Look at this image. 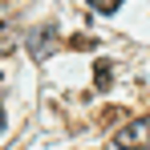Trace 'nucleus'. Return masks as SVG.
<instances>
[{"label":"nucleus","mask_w":150,"mask_h":150,"mask_svg":"<svg viewBox=\"0 0 150 150\" xmlns=\"http://www.w3.org/2000/svg\"><path fill=\"white\" fill-rule=\"evenodd\" d=\"M61 45V37H57V25H37L33 33H28V53L37 57V61H45L53 49Z\"/></svg>","instance_id":"nucleus-1"},{"label":"nucleus","mask_w":150,"mask_h":150,"mask_svg":"<svg viewBox=\"0 0 150 150\" xmlns=\"http://www.w3.org/2000/svg\"><path fill=\"white\" fill-rule=\"evenodd\" d=\"M118 146H122V150H142V146H150V114L126 126L122 134H118Z\"/></svg>","instance_id":"nucleus-2"},{"label":"nucleus","mask_w":150,"mask_h":150,"mask_svg":"<svg viewBox=\"0 0 150 150\" xmlns=\"http://www.w3.org/2000/svg\"><path fill=\"white\" fill-rule=\"evenodd\" d=\"M110 69H114L110 61H98V65H93V81H98V89H110V85H114V73H110Z\"/></svg>","instance_id":"nucleus-3"},{"label":"nucleus","mask_w":150,"mask_h":150,"mask_svg":"<svg viewBox=\"0 0 150 150\" xmlns=\"http://www.w3.org/2000/svg\"><path fill=\"white\" fill-rule=\"evenodd\" d=\"M93 8H98L101 16H114L118 12V0H93Z\"/></svg>","instance_id":"nucleus-4"},{"label":"nucleus","mask_w":150,"mask_h":150,"mask_svg":"<svg viewBox=\"0 0 150 150\" xmlns=\"http://www.w3.org/2000/svg\"><path fill=\"white\" fill-rule=\"evenodd\" d=\"M0 130H4V114H0Z\"/></svg>","instance_id":"nucleus-5"}]
</instances>
